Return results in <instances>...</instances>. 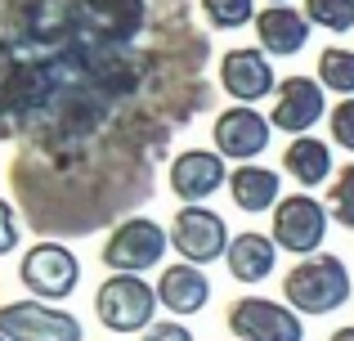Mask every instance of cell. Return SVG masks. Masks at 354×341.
Listing matches in <instances>:
<instances>
[{"instance_id":"1","label":"cell","mask_w":354,"mask_h":341,"mask_svg":"<svg viewBox=\"0 0 354 341\" xmlns=\"http://www.w3.org/2000/svg\"><path fill=\"white\" fill-rule=\"evenodd\" d=\"M283 297L296 315H332L346 301H354V283L341 256L319 252L310 261L292 265V274L283 279Z\"/></svg>"},{"instance_id":"2","label":"cell","mask_w":354,"mask_h":341,"mask_svg":"<svg viewBox=\"0 0 354 341\" xmlns=\"http://www.w3.org/2000/svg\"><path fill=\"white\" fill-rule=\"evenodd\" d=\"M157 306V288H148L139 274H108L95 292V315L108 333H148Z\"/></svg>"},{"instance_id":"3","label":"cell","mask_w":354,"mask_h":341,"mask_svg":"<svg viewBox=\"0 0 354 341\" xmlns=\"http://www.w3.org/2000/svg\"><path fill=\"white\" fill-rule=\"evenodd\" d=\"M269 238L278 243V252L292 256H319L323 238H328V207L310 193H292L274 207V225H269Z\"/></svg>"},{"instance_id":"4","label":"cell","mask_w":354,"mask_h":341,"mask_svg":"<svg viewBox=\"0 0 354 341\" xmlns=\"http://www.w3.org/2000/svg\"><path fill=\"white\" fill-rule=\"evenodd\" d=\"M166 247H171V234L162 225H153L144 216H130L108 234L104 265H108V274H144L166 256Z\"/></svg>"},{"instance_id":"5","label":"cell","mask_w":354,"mask_h":341,"mask_svg":"<svg viewBox=\"0 0 354 341\" xmlns=\"http://www.w3.org/2000/svg\"><path fill=\"white\" fill-rule=\"evenodd\" d=\"M229 333L238 341H305V324L287 301L238 297L225 315Z\"/></svg>"},{"instance_id":"6","label":"cell","mask_w":354,"mask_h":341,"mask_svg":"<svg viewBox=\"0 0 354 341\" xmlns=\"http://www.w3.org/2000/svg\"><path fill=\"white\" fill-rule=\"evenodd\" d=\"M0 337L9 341H81V319L50 301H9L0 306Z\"/></svg>"},{"instance_id":"7","label":"cell","mask_w":354,"mask_h":341,"mask_svg":"<svg viewBox=\"0 0 354 341\" xmlns=\"http://www.w3.org/2000/svg\"><path fill=\"white\" fill-rule=\"evenodd\" d=\"M229 225L225 216H216L211 207H180L171 220V247L180 252V261L189 265H211L220 256H229Z\"/></svg>"},{"instance_id":"8","label":"cell","mask_w":354,"mask_h":341,"mask_svg":"<svg viewBox=\"0 0 354 341\" xmlns=\"http://www.w3.org/2000/svg\"><path fill=\"white\" fill-rule=\"evenodd\" d=\"M18 279H23V288L32 292V297L41 301H63L77 292L81 283V265L77 256L68 252V247L59 243V238H50V243H36L32 252L23 256V265H18Z\"/></svg>"},{"instance_id":"9","label":"cell","mask_w":354,"mask_h":341,"mask_svg":"<svg viewBox=\"0 0 354 341\" xmlns=\"http://www.w3.org/2000/svg\"><path fill=\"white\" fill-rule=\"evenodd\" d=\"M269 135H274V122L260 117L256 108H247V104L220 108L216 122H211V140H216L220 158H234V162H242V167L269 149Z\"/></svg>"},{"instance_id":"10","label":"cell","mask_w":354,"mask_h":341,"mask_svg":"<svg viewBox=\"0 0 354 341\" xmlns=\"http://www.w3.org/2000/svg\"><path fill=\"white\" fill-rule=\"evenodd\" d=\"M323 113H328V90H323V81H314V77L278 81L274 113H269L274 131H287L292 140H301V135H310L314 126L323 122Z\"/></svg>"},{"instance_id":"11","label":"cell","mask_w":354,"mask_h":341,"mask_svg":"<svg viewBox=\"0 0 354 341\" xmlns=\"http://www.w3.org/2000/svg\"><path fill=\"white\" fill-rule=\"evenodd\" d=\"M220 86H225L229 99L238 104H260L265 95H278V77H274V63L260 45H238V50H225L220 59Z\"/></svg>"},{"instance_id":"12","label":"cell","mask_w":354,"mask_h":341,"mask_svg":"<svg viewBox=\"0 0 354 341\" xmlns=\"http://www.w3.org/2000/svg\"><path fill=\"white\" fill-rule=\"evenodd\" d=\"M220 184H229L225 158L207 149H184L171 162V193L180 198V207H202L211 193H220Z\"/></svg>"},{"instance_id":"13","label":"cell","mask_w":354,"mask_h":341,"mask_svg":"<svg viewBox=\"0 0 354 341\" xmlns=\"http://www.w3.org/2000/svg\"><path fill=\"white\" fill-rule=\"evenodd\" d=\"M310 18L305 9H292V5H269L256 14V41L265 54H278V59H292L310 45Z\"/></svg>"},{"instance_id":"14","label":"cell","mask_w":354,"mask_h":341,"mask_svg":"<svg viewBox=\"0 0 354 341\" xmlns=\"http://www.w3.org/2000/svg\"><path fill=\"white\" fill-rule=\"evenodd\" d=\"M157 301H162L171 315L189 319V315H198V310H207V301H211V279L198 270V265H189V261L166 265L162 279H157Z\"/></svg>"},{"instance_id":"15","label":"cell","mask_w":354,"mask_h":341,"mask_svg":"<svg viewBox=\"0 0 354 341\" xmlns=\"http://www.w3.org/2000/svg\"><path fill=\"white\" fill-rule=\"evenodd\" d=\"M229 198H234V207L247 211V216L274 211L278 202H283V193H278V171L260 167V162H247V167H238L234 175H229Z\"/></svg>"},{"instance_id":"16","label":"cell","mask_w":354,"mask_h":341,"mask_svg":"<svg viewBox=\"0 0 354 341\" xmlns=\"http://www.w3.org/2000/svg\"><path fill=\"white\" fill-rule=\"evenodd\" d=\"M229 274H234L238 283H265L269 274H274V261H278V243L269 234H256V229H247V234H238L234 243H229Z\"/></svg>"},{"instance_id":"17","label":"cell","mask_w":354,"mask_h":341,"mask_svg":"<svg viewBox=\"0 0 354 341\" xmlns=\"http://www.w3.org/2000/svg\"><path fill=\"white\" fill-rule=\"evenodd\" d=\"M283 171L292 175L296 184H305V189L323 184L332 175V149H328V140H314V135L292 140V144H287V153H283Z\"/></svg>"},{"instance_id":"18","label":"cell","mask_w":354,"mask_h":341,"mask_svg":"<svg viewBox=\"0 0 354 341\" xmlns=\"http://www.w3.org/2000/svg\"><path fill=\"white\" fill-rule=\"evenodd\" d=\"M319 81H323V90H337L341 99H354V50L328 45L319 54Z\"/></svg>"},{"instance_id":"19","label":"cell","mask_w":354,"mask_h":341,"mask_svg":"<svg viewBox=\"0 0 354 341\" xmlns=\"http://www.w3.org/2000/svg\"><path fill=\"white\" fill-rule=\"evenodd\" d=\"M202 14L220 32H238L256 18V0H202Z\"/></svg>"},{"instance_id":"20","label":"cell","mask_w":354,"mask_h":341,"mask_svg":"<svg viewBox=\"0 0 354 341\" xmlns=\"http://www.w3.org/2000/svg\"><path fill=\"white\" fill-rule=\"evenodd\" d=\"M328 216H332V225L354 229V162H350V167H341L337 180H332V189H328Z\"/></svg>"},{"instance_id":"21","label":"cell","mask_w":354,"mask_h":341,"mask_svg":"<svg viewBox=\"0 0 354 341\" xmlns=\"http://www.w3.org/2000/svg\"><path fill=\"white\" fill-rule=\"evenodd\" d=\"M305 18L328 32H350L354 27V0H305Z\"/></svg>"},{"instance_id":"22","label":"cell","mask_w":354,"mask_h":341,"mask_svg":"<svg viewBox=\"0 0 354 341\" xmlns=\"http://www.w3.org/2000/svg\"><path fill=\"white\" fill-rule=\"evenodd\" d=\"M328 131H332V144H337V149L354 153V99H341L328 113Z\"/></svg>"},{"instance_id":"23","label":"cell","mask_w":354,"mask_h":341,"mask_svg":"<svg viewBox=\"0 0 354 341\" xmlns=\"http://www.w3.org/2000/svg\"><path fill=\"white\" fill-rule=\"evenodd\" d=\"M18 238H23V225H18V211L9 207L5 198H0V256H9L18 247Z\"/></svg>"},{"instance_id":"24","label":"cell","mask_w":354,"mask_h":341,"mask_svg":"<svg viewBox=\"0 0 354 341\" xmlns=\"http://www.w3.org/2000/svg\"><path fill=\"white\" fill-rule=\"evenodd\" d=\"M139 341H198V337H193L184 324H153Z\"/></svg>"},{"instance_id":"25","label":"cell","mask_w":354,"mask_h":341,"mask_svg":"<svg viewBox=\"0 0 354 341\" xmlns=\"http://www.w3.org/2000/svg\"><path fill=\"white\" fill-rule=\"evenodd\" d=\"M328 341H354V328H337V333H332Z\"/></svg>"},{"instance_id":"26","label":"cell","mask_w":354,"mask_h":341,"mask_svg":"<svg viewBox=\"0 0 354 341\" xmlns=\"http://www.w3.org/2000/svg\"><path fill=\"white\" fill-rule=\"evenodd\" d=\"M269 5H287V0H269Z\"/></svg>"},{"instance_id":"27","label":"cell","mask_w":354,"mask_h":341,"mask_svg":"<svg viewBox=\"0 0 354 341\" xmlns=\"http://www.w3.org/2000/svg\"><path fill=\"white\" fill-rule=\"evenodd\" d=\"M0 341H9V337H0Z\"/></svg>"}]
</instances>
